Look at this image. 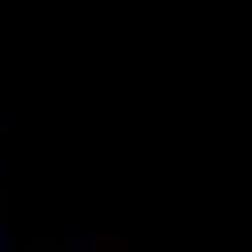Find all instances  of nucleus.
<instances>
[]
</instances>
